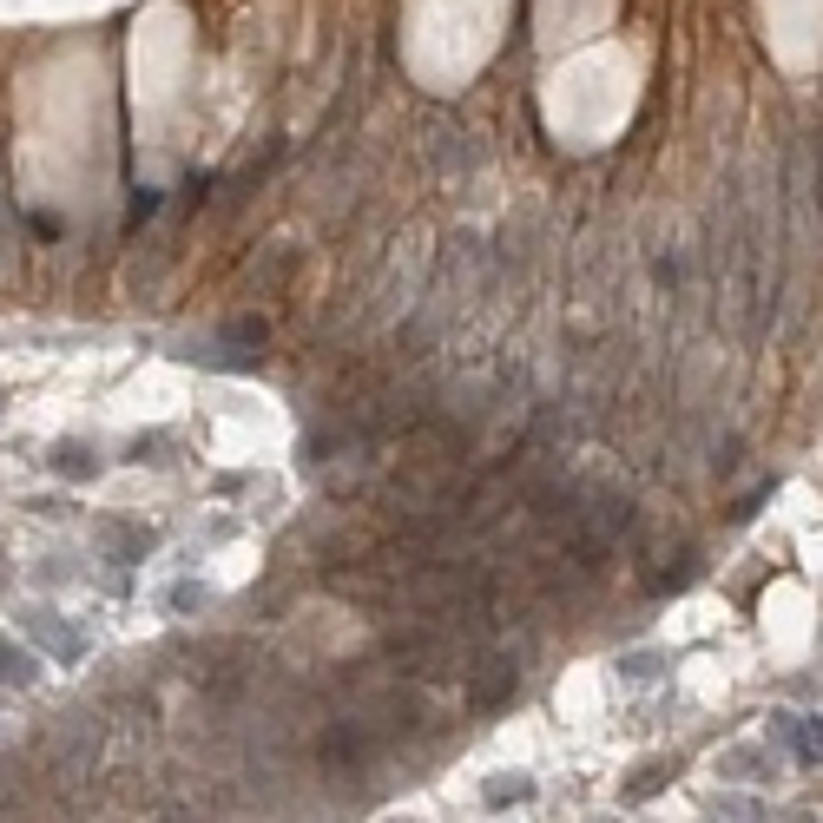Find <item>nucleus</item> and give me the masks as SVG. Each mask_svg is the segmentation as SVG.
I'll return each instance as SVG.
<instances>
[{
    "mask_svg": "<svg viewBox=\"0 0 823 823\" xmlns=\"http://www.w3.org/2000/svg\"><path fill=\"white\" fill-rule=\"evenodd\" d=\"M27 633L40 639V646L53 652V659H80V633H73V626H66V619H53V613H27Z\"/></svg>",
    "mask_w": 823,
    "mask_h": 823,
    "instance_id": "f257e3e1",
    "label": "nucleus"
},
{
    "mask_svg": "<svg viewBox=\"0 0 823 823\" xmlns=\"http://www.w3.org/2000/svg\"><path fill=\"white\" fill-rule=\"evenodd\" d=\"M33 679H40V659H27L20 646H0V685H7V692H27Z\"/></svg>",
    "mask_w": 823,
    "mask_h": 823,
    "instance_id": "f03ea898",
    "label": "nucleus"
},
{
    "mask_svg": "<svg viewBox=\"0 0 823 823\" xmlns=\"http://www.w3.org/2000/svg\"><path fill=\"white\" fill-rule=\"evenodd\" d=\"M165 606H172V613H185V606H205V586H185V580H178L172 593H165Z\"/></svg>",
    "mask_w": 823,
    "mask_h": 823,
    "instance_id": "6e6552de",
    "label": "nucleus"
},
{
    "mask_svg": "<svg viewBox=\"0 0 823 823\" xmlns=\"http://www.w3.org/2000/svg\"><path fill=\"white\" fill-rule=\"evenodd\" d=\"M659 784H672V764H646V771H639L633 784H626V804H646V797L659 791Z\"/></svg>",
    "mask_w": 823,
    "mask_h": 823,
    "instance_id": "39448f33",
    "label": "nucleus"
},
{
    "mask_svg": "<svg viewBox=\"0 0 823 823\" xmlns=\"http://www.w3.org/2000/svg\"><path fill=\"white\" fill-rule=\"evenodd\" d=\"M521 797H534V784H527V777H494L488 791H481V804L501 810V804H521Z\"/></svg>",
    "mask_w": 823,
    "mask_h": 823,
    "instance_id": "20e7f679",
    "label": "nucleus"
},
{
    "mask_svg": "<svg viewBox=\"0 0 823 823\" xmlns=\"http://www.w3.org/2000/svg\"><path fill=\"white\" fill-rule=\"evenodd\" d=\"M152 211H159V191H132V211H126V224L139 231V224L152 218Z\"/></svg>",
    "mask_w": 823,
    "mask_h": 823,
    "instance_id": "0eeeda50",
    "label": "nucleus"
},
{
    "mask_svg": "<svg viewBox=\"0 0 823 823\" xmlns=\"http://www.w3.org/2000/svg\"><path fill=\"white\" fill-rule=\"evenodd\" d=\"M53 468H60V475H93L99 461H93V448H80V442H66V448H53Z\"/></svg>",
    "mask_w": 823,
    "mask_h": 823,
    "instance_id": "423d86ee",
    "label": "nucleus"
},
{
    "mask_svg": "<svg viewBox=\"0 0 823 823\" xmlns=\"http://www.w3.org/2000/svg\"><path fill=\"white\" fill-rule=\"evenodd\" d=\"M764 764H777V758H764V751H725V758H718V771H725V777H744V784H758V777H771Z\"/></svg>",
    "mask_w": 823,
    "mask_h": 823,
    "instance_id": "7ed1b4c3",
    "label": "nucleus"
}]
</instances>
